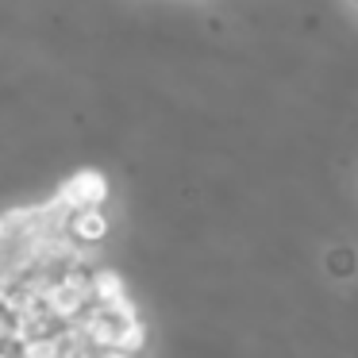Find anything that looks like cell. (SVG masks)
Listing matches in <instances>:
<instances>
[{
    "label": "cell",
    "instance_id": "obj_1",
    "mask_svg": "<svg viewBox=\"0 0 358 358\" xmlns=\"http://www.w3.org/2000/svg\"><path fill=\"white\" fill-rule=\"evenodd\" d=\"M81 327L101 347H120V350H131V355H139L143 343H147V327H143L131 301H112V304L93 301L81 316Z\"/></svg>",
    "mask_w": 358,
    "mask_h": 358
},
{
    "label": "cell",
    "instance_id": "obj_2",
    "mask_svg": "<svg viewBox=\"0 0 358 358\" xmlns=\"http://www.w3.org/2000/svg\"><path fill=\"white\" fill-rule=\"evenodd\" d=\"M93 270H85V266H70V270H62L55 281H50L47 289V308L55 312L62 324H73V320L85 316V308L93 304Z\"/></svg>",
    "mask_w": 358,
    "mask_h": 358
},
{
    "label": "cell",
    "instance_id": "obj_3",
    "mask_svg": "<svg viewBox=\"0 0 358 358\" xmlns=\"http://www.w3.org/2000/svg\"><path fill=\"white\" fill-rule=\"evenodd\" d=\"M112 196V185L101 170H78L55 189V201L66 212H81V208H104Z\"/></svg>",
    "mask_w": 358,
    "mask_h": 358
},
{
    "label": "cell",
    "instance_id": "obj_4",
    "mask_svg": "<svg viewBox=\"0 0 358 358\" xmlns=\"http://www.w3.org/2000/svg\"><path fill=\"white\" fill-rule=\"evenodd\" d=\"M112 231V220L104 216V208H81L66 216V235H70L78 247H101Z\"/></svg>",
    "mask_w": 358,
    "mask_h": 358
},
{
    "label": "cell",
    "instance_id": "obj_5",
    "mask_svg": "<svg viewBox=\"0 0 358 358\" xmlns=\"http://www.w3.org/2000/svg\"><path fill=\"white\" fill-rule=\"evenodd\" d=\"M93 296L96 301H131L127 296V285H124V278H120L116 270H108V266H96L93 270Z\"/></svg>",
    "mask_w": 358,
    "mask_h": 358
},
{
    "label": "cell",
    "instance_id": "obj_6",
    "mask_svg": "<svg viewBox=\"0 0 358 358\" xmlns=\"http://www.w3.org/2000/svg\"><path fill=\"white\" fill-rule=\"evenodd\" d=\"M101 358H135V355H131V350H120V347H104Z\"/></svg>",
    "mask_w": 358,
    "mask_h": 358
}]
</instances>
